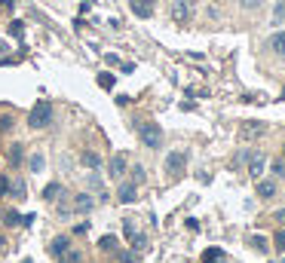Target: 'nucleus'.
<instances>
[{
  "label": "nucleus",
  "mask_w": 285,
  "mask_h": 263,
  "mask_svg": "<svg viewBox=\"0 0 285 263\" xmlns=\"http://www.w3.org/2000/svg\"><path fill=\"white\" fill-rule=\"evenodd\" d=\"M52 120V104L49 101H37L34 110H31V117H28V126L31 129H46Z\"/></svg>",
  "instance_id": "nucleus-1"
},
{
  "label": "nucleus",
  "mask_w": 285,
  "mask_h": 263,
  "mask_svg": "<svg viewBox=\"0 0 285 263\" xmlns=\"http://www.w3.org/2000/svg\"><path fill=\"white\" fill-rule=\"evenodd\" d=\"M169 16H172L178 25H187V22L196 16V0H172Z\"/></svg>",
  "instance_id": "nucleus-2"
},
{
  "label": "nucleus",
  "mask_w": 285,
  "mask_h": 263,
  "mask_svg": "<svg viewBox=\"0 0 285 263\" xmlns=\"http://www.w3.org/2000/svg\"><path fill=\"white\" fill-rule=\"evenodd\" d=\"M141 141H144L150 150L162 147V129H159L156 123H144V126H141Z\"/></svg>",
  "instance_id": "nucleus-3"
},
{
  "label": "nucleus",
  "mask_w": 285,
  "mask_h": 263,
  "mask_svg": "<svg viewBox=\"0 0 285 263\" xmlns=\"http://www.w3.org/2000/svg\"><path fill=\"white\" fill-rule=\"evenodd\" d=\"M184 165H187V153H181V150H175V153L166 156V171H169L172 178H178V174L184 171Z\"/></svg>",
  "instance_id": "nucleus-4"
},
{
  "label": "nucleus",
  "mask_w": 285,
  "mask_h": 263,
  "mask_svg": "<svg viewBox=\"0 0 285 263\" xmlns=\"http://www.w3.org/2000/svg\"><path fill=\"white\" fill-rule=\"evenodd\" d=\"M264 165H267V156L264 153H249V174L255 178V181H261V174H264Z\"/></svg>",
  "instance_id": "nucleus-5"
},
{
  "label": "nucleus",
  "mask_w": 285,
  "mask_h": 263,
  "mask_svg": "<svg viewBox=\"0 0 285 263\" xmlns=\"http://www.w3.org/2000/svg\"><path fill=\"white\" fill-rule=\"evenodd\" d=\"M123 233H126V236H129V242H132V248H138V251H141V248H144V236H141V233H138V230H135V223H132V220H129V217H126V220H123Z\"/></svg>",
  "instance_id": "nucleus-6"
},
{
  "label": "nucleus",
  "mask_w": 285,
  "mask_h": 263,
  "mask_svg": "<svg viewBox=\"0 0 285 263\" xmlns=\"http://www.w3.org/2000/svg\"><path fill=\"white\" fill-rule=\"evenodd\" d=\"M261 135H267V126L264 123H246V126H242V138H246V141H255Z\"/></svg>",
  "instance_id": "nucleus-7"
},
{
  "label": "nucleus",
  "mask_w": 285,
  "mask_h": 263,
  "mask_svg": "<svg viewBox=\"0 0 285 263\" xmlns=\"http://www.w3.org/2000/svg\"><path fill=\"white\" fill-rule=\"evenodd\" d=\"M126 168H129V165H126V156H123V153H117V156L110 159V178H113V181L123 178V174H126Z\"/></svg>",
  "instance_id": "nucleus-8"
},
{
  "label": "nucleus",
  "mask_w": 285,
  "mask_h": 263,
  "mask_svg": "<svg viewBox=\"0 0 285 263\" xmlns=\"http://www.w3.org/2000/svg\"><path fill=\"white\" fill-rule=\"evenodd\" d=\"M74 208L83 211V214H89V211L95 208V199H92L89 193H77V196H74Z\"/></svg>",
  "instance_id": "nucleus-9"
},
{
  "label": "nucleus",
  "mask_w": 285,
  "mask_h": 263,
  "mask_svg": "<svg viewBox=\"0 0 285 263\" xmlns=\"http://www.w3.org/2000/svg\"><path fill=\"white\" fill-rule=\"evenodd\" d=\"M117 199H120V202H126V205H132V202L138 199V190H135L132 184H120V190H117Z\"/></svg>",
  "instance_id": "nucleus-10"
},
{
  "label": "nucleus",
  "mask_w": 285,
  "mask_h": 263,
  "mask_svg": "<svg viewBox=\"0 0 285 263\" xmlns=\"http://www.w3.org/2000/svg\"><path fill=\"white\" fill-rule=\"evenodd\" d=\"M68 248H71V239H65V236H59V239H52V242H49V254H52V257L68 254Z\"/></svg>",
  "instance_id": "nucleus-11"
},
{
  "label": "nucleus",
  "mask_w": 285,
  "mask_h": 263,
  "mask_svg": "<svg viewBox=\"0 0 285 263\" xmlns=\"http://www.w3.org/2000/svg\"><path fill=\"white\" fill-rule=\"evenodd\" d=\"M270 49H273L276 55H282V58H285V31H276V34L270 37Z\"/></svg>",
  "instance_id": "nucleus-12"
},
{
  "label": "nucleus",
  "mask_w": 285,
  "mask_h": 263,
  "mask_svg": "<svg viewBox=\"0 0 285 263\" xmlns=\"http://www.w3.org/2000/svg\"><path fill=\"white\" fill-rule=\"evenodd\" d=\"M80 162H83L89 171H95V168L101 165V156H98V153H92V150H83V156H80Z\"/></svg>",
  "instance_id": "nucleus-13"
},
{
  "label": "nucleus",
  "mask_w": 285,
  "mask_h": 263,
  "mask_svg": "<svg viewBox=\"0 0 285 263\" xmlns=\"http://www.w3.org/2000/svg\"><path fill=\"white\" fill-rule=\"evenodd\" d=\"M43 199L46 202H59L62 199V184H46L43 187Z\"/></svg>",
  "instance_id": "nucleus-14"
},
{
  "label": "nucleus",
  "mask_w": 285,
  "mask_h": 263,
  "mask_svg": "<svg viewBox=\"0 0 285 263\" xmlns=\"http://www.w3.org/2000/svg\"><path fill=\"white\" fill-rule=\"evenodd\" d=\"M258 196H261V199H273V196H276V184H273V181H261V184H258Z\"/></svg>",
  "instance_id": "nucleus-15"
},
{
  "label": "nucleus",
  "mask_w": 285,
  "mask_h": 263,
  "mask_svg": "<svg viewBox=\"0 0 285 263\" xmlns=\"http://www.w3.org/2000/svg\"><path fill=\"white\" fill-rule=\"evenodd\" d=\"M132 13H135L138 19H150V13H153V7H147V4H141V0H132Z\"/></svg>",
  "instance_id": "nucleus-16"
},
{
  "label": "nucleus",
  "mask_w": 285,
  "mask_h": 263,
  "mask_svg": "<svg viewBox=\"0 0 285 263\" xmlns=\"http://www.w3.org/2000/svg\"><path fill=\"white\" fill-rule=\"evenodd\" d=\"M273 25H285V0H276V7H273Z\"/></svg>",
  "instance_id": "nucleus-17"
},
{
  "label": "nucleus",
  "mask_w": 285,
  "mask_h": 263,
  "mask_svg": "<svg viewBox=\"0 0 285 263\" xmlns=\"http://www.w3.org/2000/svg\"><path fill=\"white\" fill-rule=\"evenodd\" d=\"M28 168H31L34 174L43 171V153H31V165H28Z\"/></svg>",
  "instance_id": "nucleus-18"
},
{
  "label": "nucleus",
  "mask_w": 285,
  "mask_h": 263,
  "mask_svg": "<svg viewBox=\"0 0 285 263\" xmlns=\"http://www.w3.org/2000/svg\"><path fill=\"white\" fill-rule=\"evenodd\" d=\"M98 248H101V251H117V239H113V236H101V239H98Z\"/></svg>",
  "instance_id": "nucleus-19"
},
{
  "label": "nucleus",
  "mask_w": 285,
  "mask_h": 263,
  "mask_svg": "<svg viewBox=\"0 0 285 263\" xmlns=\"http://www.w3.org/2000/svg\"><path fill=\"white\" fill-rule=\"evenodd\" d=\"M221 257H224V254H221L218 248H209L206 254H202V263H215V260H221Z\"/></svg>",
  "instance_id": "nucleus-20"
},
{
  "label": "nucleus",
  "mask_w": 285,
  "mask_h": 263,
  "mask_svg": "<svg viewBox=\"0 0 285 263\" xmlns=\"http://www.w3.org/2000/svg\"><path fill=\"white\" fill-rule=\"evenodd\" d=\"M98 83L104 89H113V73H98Z\"/></svg>",
  "instance_id": "nucleus-21"
},
{
  "label": "nucleus",
  "mask_w": 285,
  "mask_h": 263,
  "mask_svg": "<svg viewBox=\"0 0 285 263\" xmlns=\"http://www.w3.org/2000/svg\"><path fill=\"white\" fill-rule=\"evenodd\" d=\"M19 159H22V147H19V144H13V150H10V162H13V165H19Z\"/></svg>",
  "instance_id": "nucleus-22"
},
{
  "label": "nucleus",
  "mask_w": 285,
  "mask_h": 263,
  "mask_svg": "<svg viewBox=\"0 0 285 263\" xmlns=\"http://www.w3.org/2000/svg\"><path fill=\"white\" fill-rule=\"evenodd\" d=\"M10 187H13V196H16V199H25V184H22V181H16V184H10Z\"/></svg>",
  "instance_id": "nucleus-23"
},
{
  "label": "nucleus",
  "mask_w": 285,
  "mask_h": 263,
  "mask_svg": "<svg viewBox=\"0 0 285 263\" xmlns=\"http://www.w3.org/2000/svg\"><path fill=\"white\" fill-rule=\"evenodd\" d=\"M273 174H279V178L285 174V159H276V162H273Z\"/></svg>",
  "instance_id": "nucleus-24"
},
{
  "label": "nucleus",
  "mask_w": 285,
  "mask_h": 263,
  "mask_svg": "<svg viewBox=\"0 0 285 263\" xmlns=\"http://www.w3.org/2000/svg\"><path fill=\"white\" fill-rule=\"evenodd\" d=\"M4 196H10V181L0 178V199H4Z\"/></svg>",
  "instance_id": "nucleus-25"
},
{
  "label": "nucleus",
  "mask_w": 285,
  "mask_h": 263,
  "mask_svg": "<svg viewBox=\"0 0 285 263\" xmlns=\"http://www.w3.org/2000/svg\"><path fill=\"white\" fill-rule=\"evenodd\" d=\"M7 223H13V227H16V223H22V217L16 211H7Z\"/></svg>",
  "instance_id": "nucleus-26"
},
{
  "label": "nucleus",
  "mask_w": 285,
  "mask_h": 263,
  "mask_svg": "<svg viewBox=\"0 0 285 263\" xmlns=\"http://www.w3.org/2000/svg\"><path fill=\"white\" fill-rule=\"evenodd\" d=\"M239 4H242V7H249V10H258V7H261V0H239Z\"/></svg>",
  "instance_id": "nucleus-27"
},
{
  "label": "nucleus",
  "mask_w": 285,
  "mask_h": 263,
  "mask_svg": "<svg viewBox=\"0 0 285 263\" xmlns=\"http://www.w3.org/2000/svg\"><path fill=\"white\" fill-rule=\"evenodd\" d=\"M10 34L19 37V34H22V22H13V25H10Z\"/></svg>",
  "instance_id": "nucleus-28"
},
{
  "label": "nucleus",
  "mask_w": 285,
  "mask_h": 263,
  "mask_svg": "<svg viewBox=\"0 0 285 263\" xmlns=\"http://www.w3.org/2000/svg\"><path fill=\"white\" fill-rule=\"evenodd\" d=\"M252 245H255V248H258V251H267V245H264V242H261V236H255V242H252Z\"/></svg>",
  "instance_id": "nucleus-29"
},
{
  "label": "nucleus",
  "mask_w": 285,
  "mask_h": 263,
  "mask_svg": "<svg viewBox=\"0 0 285 263\" xmlns=\"http://www.w3.org/2000/svg\"><path fill=\"white\" fill-rule=\"evenodd\" d=\"M276 248H282V251H285V233H279V236H276Z\"/></svg>",
  "instance_id": "nucleus-30"
},
{
  "label": "nucleus",
  "mask_w": 285,
  "mask_h": 263,
  "mask_svg": "<svg viewBox=\"0 0 285 263\" xmlns=\"http://www.w3.org/2000/svg\"><path fill=\"white\" fill-rule=\"evenodd\" d=\"M123 260H126V263H138V254H126Z\"/></svg>",
  "instance_id": "nucleus-31"
},
{
  "label": "nucleus",
  "mask_w": 285,
  "mask_h": 263,
  "mask_svg": "<svg viewBox=\"0 0 285 263\" xmlns=\"http://www.w3.org/2000/svg\"><path fill=\"white\" fill-rule=\"evenodd\" d=\"M276 220H279V223H285V208H279V211H276Z\"/></svg>",
  "instance_id": "nucleus-32"
},
{
  "label": "nucleus",
  "mask_w": 285,
  "mask_h": 263,
  "mask_svg": "<svg viewBox=\"0 0 285 263\" xmlns=\"http://www.w3.org/2000/svg\"><path fill=\"white\" fill-rule=\"evenodd\" d=\"M141 4H147V7H153V4H156V0H141Z\"/></svg>",
  "instance_id": "nucleus-33"
},
{
  "label": "nucleus",
  "mask_w": 285,
  "mask_h": 263,
  "mask_svg": "<svg viewBox=\"0 0 285 263\" xmlns=\"http://www.w3.org/2000/svg\"><path fill=\"white\" fill-rule=\"evenodd\" d=\"M25 263H31V260H25Z\"/></svg>",
  "instance_id": "nucleus-34"
}]
</instances>
